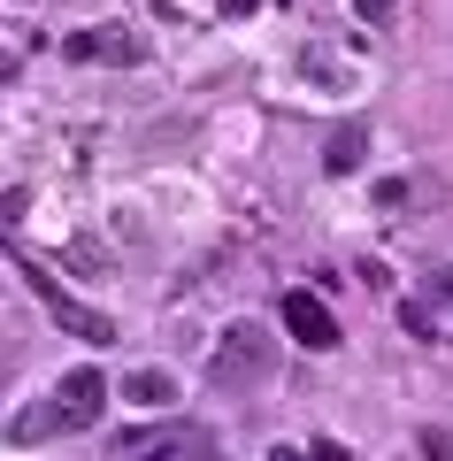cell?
<instances>
[{"label":"cell","mask_w":453,"mask_h":461,"mask_svg":"<svg viewBox=\"0 0 453 461\" xmlns=\"http://www.w3.org/2000/svg\"><path fill=\"white\" fill-rule=\"evenodd\" d=\"M223 438L208 423H139L108 446V461H215Z\"/></svg>","instance_id":"2"},{"label":"cell","mask_w":453,"mask_h":461,"mask_svg":"<svg viewBox=\"0 0 453 461\" xmlns=\"http://www.w3.org/2000/svg\"><path fill=\"white\" fill-rule=\"evenodd\" d=\"M215 8H223V16H254L261 0H215Z\"/></svg>","instance_id":"14"},{"label":"cell","mask_w":453,"mask_h":461,"mask_svg":"<svg viewBox=\"0 0 453 461\" xmlns=\"http://www.w3.org/2000/svg\"><path fill=\"white\" fill-rule=\"evenodd\" d=\"M8 77H16V54H8V47H0V85H8Z\"/></svg>","instance_id":"15"},{"label":"cell","mask_w":453,"mask_h":461,"mask_svg":"<svg viewBox=\"0 0 453 461\" xmlns=\"http://www.w3.org/2000/svg\"><path fill=\"white\" fill-rule=\"evenodd\" d=\"M276 315H285V330H292L300 346H315V354L339 346V315H331L315 293H285V308H276Z\"/></svg>","instance_id":"5"},{"label":"cell","mask_w":453,"mask_h":461,"mask_svg":"<svg viewBox=\"0 0 453 461\" xmlns=\"http://www.w3.org/2000/svg\"><path fill=\"white\" fill-rule=\"evenodd\" d=\"M16 277L32 285L39 300H47V315L69 330V339H85V346H108V339H115V323H108V315H100V308H85V300H69V293H62V285H54L39 262H16Z\"/></svg>","instance_id":"3"},{"label":"cell","mask_w":453,"mask_h":461,"mask_svg":"<svg viewBox=\"0 0 453 461\" xmlns=\"http://www.w3.org/2000/svg\"><path fill=\"white\" fill-rule=\"evenodd\" d=\"M308 461H346V446H339V438H323V446H315Z\"/></svg>","instance_id":"13"},{"label":"cell","mask_w":453,"mask_h":461,"mask_svg":"<svg viewBox=\"0 0 453 461\" xmlns=\"http://www.w3.org/2000/svg\"><path fill=\"white\" fill-rule=\"evenodd\" d=\"M415 446H422V461H453V438H446V430H422Z\"/></svg>","instance_id":"10"},{"label":"cell","mask_w":453,"mask_h":461,"mask_svg":"<svg viewBox=\"0 0 453 461\" xmlns=\"http://www.w3.org/2000/svg\"><path fill=\"white\" fill-rule=\"evenodd\" d=\"M100 408H108V377H100V369H69V377L54 384V415H62V430L100 423Z\"/></svg>","instance_id":"4"},{"label":"cell","mask_w":453,"mask_h":461,"mask_svg":"<svg viewBox=\"0 0 453 461\" xmlns=\"http://www.w3.org/2000/svg\"><path fill=\"white\" fill-rule=\"evenodd\" d=\"M361 8V23H392V8H400V0H354Z\"/></svg>","instance_id":"11"},{"label":"cell","mask_w":453,"mask_h":461,"mask_svg":"<svg viewBox=\"0 0 453 461\" xmlns=\"http://www.w3.org/2000/svg\"><path fill=\"white\" fill-rule=\"evenodd\" d=\"M361 147H369V131H361V123H339L331 147H323V169H331V177H354V169H361Z\"/></svg>","instance_id":"7"},{"label":"cell","mask_w":453,"mask_h":461,"mask_svg":"<svg viewBox=\"0 0 453 461\" xmlns=\"http://www.w3.org/2000/svg\"><path fill=\"white\" fill-rule=\"evenodd\" d=\"M62 54H69V62H115V69H131L146 47H139L131 32H108V23H100V32H69Z\"/></svg>","instance_id":"6"},{"label":"cell","mask_w":453,"mask_h":461,"mask_svg":"<svg viewBox=\"0 0 453 461\" xmlns=\"http://www.w3.org/2000/svg\"><path fill=\"white\" fill-rule=\"evenodd\" d=\"M269 377H276L269 330H261V323H231L223 339H215V354H208V384H215V393H261Z\"/></svg>","instance_id":"1"},{"label":"cell","mask_w":453,"mask_h":461,"mask_svg":"<svg viewBox=\"0 0 453 461\" xmlns=\"http://www.w3.org/2000/svg\"><path fill=\"white\" fill-rule=\"evenodd\" d=\"M123 400H139V408H169V400H177V377H169V369H131Z\"/></svg>","instance_id":"8"},{"label":"cell","mask_w":453,"mask_h":461,"mask_svg":"<svg viewBox=\"0 0 453 461\" xmlns=\"http://www.w3.org/2000/svg\"><path fill=\"white\" fill-rule=\"evenodd\" d=\"M54 430H62V415H54V408H23L16 423H8V438H16V446H39V438H54Z\"/></svg>","instance_id":"9"},{"label":"cell","mask_w":453,"mask_h":461,"mask_svg":"<svg viewBox=\"0 0 453 461\" xmlns=\"http://www.w3.org/2000/svg\"><path fill=\"white\" fill-rule=\"evenodd\" d=\"M269 461H308V454H292V446H269Z\"/></svg>","instance_id":"16"},{"label":"cell","mask_w":453,"mask_h":461,"mask_svg":"<svg viewBox=\"0 0 453 461\" xmlns=\"http://www.w3.org/2000/svg\"><path fill=\"white\" fill-rule=\"evenodd\" d=\"M430 300H446V308H453V269H438V277H430Z\"/></svg>","instance_id":"12"}]
</instances>
